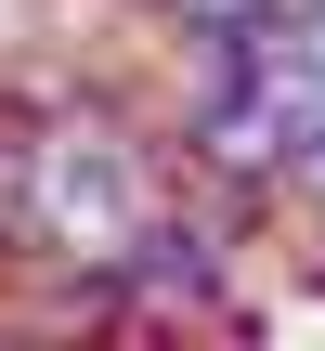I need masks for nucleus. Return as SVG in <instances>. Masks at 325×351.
Wrapping results in <instances>:
<instances>
[{
    "label": "nucleus",
    "instance_id": "nucleus-1",
    "mask_svg": "<svg viewBox=\"0 0 325 351\" xmlns=\"http://www.w3.org/2000/svg\"><path fill=\"white\" fill-rule=\"evenodd\" d=\"M104 274H117V326H234V247H221V221H195L169 195Z\"/></svg>",
    "mask_w": 325,
    "mask_h": 351
},
{
    "label": "nucleus",
    "instance_id": "nucleus-2",
    "mask_svg": "<svg viewBox=\"0 0 325 351\" xmlns=\"http://www.w3.org/2000/svg\"><path fill=\"white\" fill-rule=\"evenodd\" d=\"M156 13H169V39H261L287 0H156Z\"/></svg>",
    "mask_w": 325,
    "mask_h": 351
}]
</instances>
